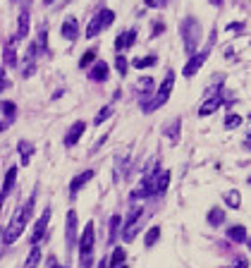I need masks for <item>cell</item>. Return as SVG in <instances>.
Instances as JSON below:
<instances>
[{
    "instance_id": "obj_15",
    "label": "cell",
    "mask_w": 251,
    "mask_h": 268,
    "mask_svg": "<svg viewBox=\"0 0 251 268\" xmlns=\"http://www.w3.org/2000/svg\"><path fill=\"white\" fill-rule=\"evenodd\" d=\"M15 180H17V168H10L8 173H5V182H3V190H0V201L5 204L10 197V192L15 187Z\"/></svg>"
},
{
    "instance_id": "obj_4",
    "label": "cell",
    "mask_w": 251,
    "mask_h": 268,
    "mask_svg": "<svg viewBox=\"0 0 251 268\" xmlns=\"http://www.w3.org/2000/svg\"><path fill=\"white\" fill-rule=\"evenodd\" d=\"M180 32H182V39H184V50H187V56H194L197 48H199V41H201V24H199L194 17H184Z\"/></svg>"
},
{
    "instance_id": "obj_3",
    "label": "cell",
    "mask_w": 251,
    "mask_h": 268,
    "mask_svg": "<svg viewBox=\"0 0 251 268\" xmlns=\"http://www.w3.org/2000/svg\"><path fill=\"white\" fill-rule=\"evenodd\" d=\"M173 87H175V72L170 70L168 74H165L163 84L158 87L156 94L151 96L149 101L142 103V111H144V113H153V111H158L160 105H165V103H168V98H170V94H173Z\"/></svg>"
},
{
    "instance_id": "obj_20",
    "label": "cell",
    "mask_w": 251,
    "mask_h": 268,
    "mask_svg": "<svg viewBox=\"0 0 251 268\" xmlns=\"http://www.w3.org/2000/svg\"><path fill=\"white\" fill-rule=\"evenodd\" d=\"M225 218H228V213L222 211V208H218V206H213L211 211H208V225L211 228H220L225 223Z\"/></svg>"
},
{
    "instance_id": "obj_44",
    "label": "cell",
    "mask_w": 251,
    "mask_h": 268,
    "mask_svg": "<svg viewBox=\"0 0 251 268\" xmlns=\"http://www.w3.org/2000/svg\"><path fill=\"white\" fill-rule=\"evenodd\" d=\"M8 125H10V122H0V132H3V129H8Z\"/></svg>"
},
{
    "instance_id": "obj_17",
    "label": "cell",
    "mask_w": 251,
    "mask_h": 268,
    "mask_svg": "<svg viewBox=\"0 0 251 268\" xmlns=\"http://www.w3.org/2000/svg\"><path fill=\"white\" fill-rule=\"evenodd\" d=\"M26 36H29V10H22V12H19V19H17L15 41H24Z\"/></svg>"
},
{
    "instance_id": "obj_24",
    "label": "cell",
    "mask_w": 251,
    "mask_h": 268,
    "mask_svg": "<svg viewBox=\"0 0 251 268\" xmlns=\"http://www.w3.org/2000/svg\"><path fill=\"white\" fill-rule=\"evenodd\" d=\"M228 237L232 242H237V245H242V242H246V228L244 225H232L228 230Z\"/></svg>"
},
{
    "instance_id": "obj_12",
    "label": "cell",
    "mask_w": 251,
    "mask_h": 268,
    "mask_svg": "<svg viewBox=\"0 0 251 268\" xmlns=\"http://www.w3.org/2000/svg\"><path fill=\"white\" fill-rule=\"evenodd\" d=\"M94 177H96V170H94V168H91V170H81L79 175H74V177H72V182H70V194H72V197H77L79 190H81L87 182L94 180Z\"/></svg>"
},
{
    "instance_id": "obj_11",
    "label": "cell",
    "mask_w": 251,
    "mask_h": 268,
    "mask_svg": "<svg viewBox=\"0 0 251 268\" xmlns=\"http://www.w3.org/2000/svg\"><path fill=\"white\" fill-rule=\"evenodd\" d=\"M222 103H225V98H222L220 94L208 96V98H206V101L199 105V115H201V118H206V115H213L215 111H220V108H222Z\"/></svg>"
},
{
    "instance_id": "obj_16",
    "label": "cell",
    "mask_w": 251,
    "mask_h": 268,
    "mask_svg": "<svg viewBox=\"0 0 251 268\" xmlns=\"http://www.w3.org/2000/svg\"><path fill=\"white\" fill-rule=\"evenodd\" d=\"M108 63H103V60H98V63L94 65V67H91V70H89V79H91V82H96V84H101V82H105V79H108Z\"/></svg>"
},
{
    "instance_id": "obj_21",
    "label": "cell",
    "mask_w": 251,
    "mask_h": 268,
    "mask_svg": "<svg viewBox=\"0 0 251 268\" xmlns=\"http://www.w3.org/2000/svg\"><path fill=\"white\" fill-rule=\"evenodd\" d=\"M180 129H182V120H180V118H175L170 125L165 127V134H168L170 144H177V142H180Z\"/></svg>"
},
{
    "instance_id": "obj_1",
    "label": "cell",
    "mask_w": 251,
    "mask_h": 268,
    "mask_svg": "<svg viewBox=\"0 0 251 268\" xmlns=\"http://www.w3.org/2000/svg\"><path fill=\"white\" fill-rule=\"evenodd\" d=\"M34 208H36V194H32V197L26 199V201H24V204L15 211V216H12V221H10L8 230H5V235H3V242H5V245H12L15 239H19V237H22V232L26 230L29 221H32Z\"/></svg>"
},
{
    "instance_id": "obj_10",
    "label": "cell",
    "mask_w": 251,
    "mask_h": 268,
    "mask_svg": "<svg viewBox=\"0 0 251 268\" xmlns=\"http://www.w3.org/2000/svg\"><path fill=\"white\" fill-rule=\"evenodd\" d=\"M60 36L65 41H77L79 39V19L77 17H65L63 26H60Z\"/></svg>"
},
{
    "instance_id": "obj_43",
    "label": "cell",
    "mask_w": 251,
    "mask_h": 268,
    "mask_svg": "<svg viewBox=\"0 0 251 268\" xmlns=\"http://www.w3.org/2000/svg\"><path fill=\"white\" fill-rule=\"evenodd\" d=\"M98 268H108V259H101V263H98Z\"/></svg>"
},
{
    "instance_id": "obj_2",
    "label": "cell",
    "mask_w": 251,
    "mask_h": 268,
    "mask_svg": "<svg viewBox=\"0 0 251 268\" xmlns=\"http://www.w3.org/2000/svg\"><path fill=\"white\" fill-rule=\"evenodd\" d=\"M94 247H96V225L89 221L79 235V263L81 268H94Z\"/></svg>"
},
{
    "instance_id": "obj_23",
    "label": "cell",
    "mask_w": 251,
    "mask_h": 268,
    "mask_svg": "<svg viewBox=\"0 0 251 268\" xmlns=\"http://www.w3.org/2000/svg\"><path fill=\"white\" fill-rule=\"evenodd\" d=\"M41 259H43V252H41L39 247L34 245V249L29 252V256H26V261H24L22 268H39L41 266Z\"/></svg>"
},
{
    "instance_id": "obj_49",
    "label": "cell",
    "mask_w": 251,
    "mask_h": 268,
    "mask_svg": "<svg viewBox=\"0 0 251 268\" xmlns=\"http://www.w3.org/2000/svg\"><path fill=\"white\" fill-rule=\"evenodd\" d=\"M249 184H251V175H249Z\"/></svg>"
},
{
    "instance_id": "obj_28",
    "label": "cell",
    "mask_w": 251,
    "mask_h": 268,
    "mask_svg": "<svg viewBox=\"0 0 251 268\" xmlns=\"http://www.w3.org/2000/svg\"><path fill=\"white\" fill-rule=\"evenodd\" d=\"M0 111L5 115V122H12L17 118V105L12 101H0Z\"/></svg>"
},
{
    "instance_id": "obj_38",
    "label": "cell",
    "mask_w": 251,
    "mask_h": 268,
    "mask_svg": "<svg viewBox=\"0 0 251 268\" xmlns=\"http://www.w3.org/2000/svg\"><path fill=\"white\" fill-rule=\"evenodd\" d=\"M10 89V79L5 77V70L0 67V91H8Z\"/></svg>"
},
{
    "instance_id": "obj_35",
    "label": "cell",
    "mask_w": 251,
    "mask_h": 268,
    "mask_svg": "<svg viewBox=\"0 0 251 268\" xmlns=\"http://www.w3.org/2000/svg\"><path fill=\"white\" fill-rule=\"evenodd\" d=\"M36 46H39V50H46L48 53V26L43 24L39 29V39H36Z\"/></svg>"
},
{
    "instance_id": "obj_33",
    "label": "cell",
    "mask_w": 251,
    "mask_h": 268,
    "mask_svg": "<svg viewBox=\"0 0 251 268\" xmlns=\"http://www.w3.org/2000/svg\"><path fill=\"white\" fill-rule=\"evenodd\" d=\"M115 70H118L120 77H127V70H129V63H127V58L122 56V53H118L115 56Z\"/></svg>"
},
{
    "instance_id": "obj_7",
    "label": "cell",
    "mask_w": 251,
    "mask_h": 268,
    "mask_svg": "<svg viewBox=\"0 0 251 268\" xmlns=\"http://www.w3.org/2000/svg\"><path fill=\"white\" fill-rule=\"evenodd\" d=\"M50 206L48 208H43V213H41V218L36 223H34V230H32V237H29V242L34 245H39L41 239H43V235H46V230H48V223H50Z\"/></svg>"
},
{
    "instance_id": "obj_8",
    "label": "cell",
    "mask_w": 251,
    "mask_h": 268,
    "mask_svg": "<svg viewBox=\"0 0 251 268\" xmlns=\"http://www.w3.org/2000/svg\"><path fill=\"white\" fill-rule=\"evenodd\" d=\"M65 245L67 252L72 254V247L79 245V223H77V211L67 213V232H65Z\"/></svg>"
},
{
    "instance_id": "obj_19",
    "label": "cell",
    "mask_w": 251,
    "mask_h": 268,
    "mask_svg": "<svg viewBox=\"0 0 251 268\" xmlns=\"http://www.w3.org/2000/svg\"><path fill=\"white\" fill-rule=\"evenodd\" d=\"M17 151H19V158H22V166H29L32 163V156H34V144L26 142V139H22V142L17 144Z\"/></svg>"
},
{
    "instance_id": "obj_46",
    "label": "cell",
    "mask_w": 251,
    "mask_h": 268,
    "mask_svg": "<svg viewBox=\"0 0 251 268\" xmlns=\"http://www.w3.org/2000/svg\"><path fill=\"white\" fill-rule=\"evenodd\" d=\"M246 247H249V249H251V237H246Z\"/></svg>"
},
{
    "instance_id": "obj_42",
    "label": "cell",
    "mask_w": 251,
    "mask_h": 268,
    "mask_svg": "<svg viewBox=\"0 0 251 268\" xmlns=\"http://www.w3.org/2000/svg\"><path fill=\"white\" fill-rule=\"evenodd\" d=\"M242 29H244L242 22H235V24H230V26H228V32H242Z\"/></svg>"
},
{
    "instance_id": "obj_26",
    "label": "cell",
    "mask_w": 251,
    "mask_h": 268,
    "mask_svg": "<svg viewBox=\"0 0 251 268\" xmlns=\"http://www.w3.org/2000/svg\"><path fill=\"white\" fill-rule=\"evenodd\" d=\"M153 65H158L156 56H144V58H134L132 60V67H136V70H146V67H153Z\"/></svg>"
},
{
    "instance_id": "obj_48",
    "label": "cell",
    "mask_w": 251,
    "mask_h": 268,
    "mask_svg": "<svg viewBox=\"0 0 251 268\" xmlns=\"http://www.w3.org/2000/svg\"><path fill=\"white\" fill-rule=\"evenodd\" d=\"M246 137H249V142H251V129H249V134H246Z\"/></svg>"
},
{
    "instance_id": "obj_5",
    "label": "cell",
    "mask_w": 251,
    "mask_h": 268,
    "mask_svg": "<svg viewBox=\"0 0 251 268\" xmlns=\"http://www.w3.org/2000/svg\"><path fill=\"white\" fill-rule=\"evenodd\" d=\"M113 22H115V12H113V10H108V8L98 10V12L91 17V22H89V26H87V39H96V36L105 32Z\"/></svg>"
},
{
    "instance_id": "obj_22",
    "label": "cell",
    "mask_w": 251,
    "mask_h": 268,
    "mask_svg": "<svg viewBox=\"0 0 251 268\" xmlns=\"http://www.w3.org/2000/svg\"><path fill=\"white\" fill-rule=\"evenodd\" d=\"M3 63L8 65V67H17V50H15V46H12V41L10 43H5V48H3Z\"/></svg>"
},
{
    "instance_id": "obj_36",
    "label": "cell",
    "mask_w": 251,
    "mask_h": 268,
    "mask_svg": "<svg viewBox=\"0 0 251 268\" xmlns=\"http://www.w3.org/2000/svg\"><path fill=\"white\" fill-rule=\"evenodd\" d=\"M110 115H113V105H103L98 111V115L94 118V125H103L105 120H110Z\"/></svg>"
},
{
    "instance_id": "obj_31",
    "label": "cell",
    "mask_w": 251,
    "mask_h": 268,
    "mask_svg": "<svg viewBox=\"0 0 251 268\" xmlns=\"http://www.w3.org/2000/svg\"><path fill=\"white\" fill-rule=\"evenodd\" d=\"M120 223H122V218H120V216H113V218H110V223H108V245L115 239V237H118Z\"/></svg>"
},
{
    "instance_id": "obj_9",
    "label": "cell",
    "mask_w": 251,
    "mask_h": 268,
    "mask_svg": "<svg viewBox=\"0 0 251 268\" xmlns=\"http://www.w3.org/2000/svg\"><path fill=\"white\" fill-rule=\"evenodd\" d=\"M84 132H87V122H84V120H77V122H74V125L67 129V134H65V146H67V149L77 146Z\"/></svg>"
},
{
    "instance_id": "obj_6",
    "label": "cell",
    "mask_w": 251,
    "mask_h": 268,
    "mask_svg": "<svg viewBox=\"0 0 251 268\" xmlns=\"http://www.w3.org/2000/svg\"><path fill=\"white\" fill-rule=\"evenodd\" d=\"M213 39H215V29H213V34H211V41L206 43V48L204 50H199V53H194V56H189V60H187V65L182 67V74L187 79H191L194 74H197L201 67H204V63L208 60V56H211V48H213Z\"/></svg>"
},
{
    "instance_id": "obj_13",
    "label": "cell",
    "mask_w": 251,
    "mask_h": 268,
    "mask_svg": "<svg viewBox=\"0 0 251 268\" xmlns=\"http://www.w3.org/2000/svg\"><path fill=\"white\" fill-rule=\"evenodd\" d=\"M134 43H136V29L122 32L118 39H115V50H118V53H122V50H127V48H132Z\"/></svg>"
},
{
    "instance_id": "obj_39",
    "label": "cell",
    "mask_w": 251,
    "mask_h": 268,
    "mask_svg": "<svg viewBox=\"0 0 251 268\" xmlns=\"http://www.w3.org/2000/svg\"><path fill=\"white\" fill-rule=\"evenodd\" d=\"M232 268H249V259H244V256H237Z\"/></svg>"
},
{
    "instance_id": "obj_18",
    "label": "cell",
    "mask_w": 251,
    "mask_h": 268,
    "mask_svg": "<svg viewBox=\"0 0 251 268\" xmlns=\"http://www.w3.org/2000/svg\"><path fill=\"white\" fill-rule=\"evenodd\" d=\"M168 187H170V170H160L156 175V190H153V194L163 197L165 192H168Z\"/></svg>"
},
{
    "instance_id": "obj_25",
    "label": "cell",
    "mask_w": 251,
    "mask_h": 268,
    "mask_svg": "<svg viewBox=\"0 0 251 268\" xmlns=\"http://www.w3.org/2000/svg\"><path fill=\"white\" fill-rule=\"evenodd\" d=\"M125 259H127V252L122 249V247H115V249H113V256H110V261H108V268L122 266V263H125Z\"/></svg>"
},
{
    "instance_id": "obj_47",
    "label": "cell",
    "mask_w": 251,
    "mask_h": 268,
    "mask_svg": "<svg viewBox=\"0 0 251 268\" xmlns=\"http://www.w3.org/2000/svg\"><path fill=\"white\" fill-rule=\"evenodd\" d=\"M211 3H213V5H220V3H222V0H211Z\"/></svg>"
},
{
    "instance_id": "obj_40",
    "label": "cell",
    "mask_w": 251,
    "mask_h": 268,
    "mask_svg": "<svg viewBox=\"0 0 251 268\" xmlns=\"http://www.w3.org/2000/svg\"><path fill=\"white\" fill-rule=\"evenodd\" d=\"M48 268H70V266H60V263H58V256L50 254V256H48Z\"/></svg>"
},
{
    "instance_id": "obj_41",
    "label": "cell",
    "mask_w": 251,
    "mask_h": 268,
    "mask_svg": "<svg viewBox=\"0 0 251 268\" xmlns=\"http://www.w3.org/2000/svg\"><path fill=\"white\" fill-rule=\"evenodd\" d=\"M163 29H165L163 22H156V24H153V39H156L158 34H163Z\"/></svg>"
},
{
    "instance_id": "obj_14",
    "label": "cell",
    "mask_w": 251,
    "mask_h": 268,
    "mask_svg": "<svg viewBox=\"0 0 251 268\" xmlns=\"http://www.w3.org/2000/svg\"><path fill=\"white\" fill-rule=\"evenodd\" d=\"M153 89H156V82H153V77H139L136 79V84H134V91L142 96V98H146V96H153Z\"/></svg>"
},
{
    "instance_id": "obj_32",
    "label": "cell",
    "mask_w": 251,
    "mask_h": 268,
    "mask_svg": "<svg viewBox=\"0 0 251 268\" xmlns=\"http://www.w3.org/2000/svg\"><path fill=\"white\" fill-rule=\"evenodd\" d=\"M96 63V48H89L84 56L79 58V70H87L89 65H94Z\"/></svg>"
},
{
    "instance_id": "obj_45",
    "label": "cell",
    "mask_w": 251,
    "mask_h": 268,
    "mask_svg": "<svg viewBox=\"0 0 251 268\" xmlns=\"http://www.w3.org/2000/svg\"><path fill=\"white\" fill-rule=\"evenodd\" d=\"M55 0H43V5H53Z\"/></svg>"
},
{
    "instance_id": "obj_34",
    "label": "cell",
    "mask_w": 251,
    "mask_h": 268,
    "mask_svg": "<svg viewBox=\"0 0 251 268\" xmlns=\"http://www.w3.org/2000/svg\"><path fill=\"white\" fill-rule=\"evenodd\" d=\"M239 125H242V115H239V113H228V118H225V129H237Z\"/></svg>"
},
{
    "instance_id": "obj_27",
    "label": "cell",
    "mask_w": 251,
    "mask_h": 268,
    "mask_svg": "<svg viewBox=\"0 0 251 268\" xmlns=\"http://www.w3.org/2000/svg\"><path fill=\"white\" fill-rule=\"evenodd\" d=\"M222 199H225V206H230V208H239V206H242V194H239L237 190L225 192Z\"/></svg>"
},
{
    "instance_id": "obj_37",
    "label": "cell",
    "mask_w": 251,
    "mask_h": 268,
    "mask_svg": "<svg viewBox=\"0 0 251 268\" xmlns=\"http://www.w3.org/2000/svg\"><path fill=\"white\" fill-rule=\"evenodd\" d=\"M168 3H170V0H144V5L151 10H163Z\"/></svg>"
},
{
    "instance_id": "obj_30",
    "label": "cell",
    "mask_w": 251,
    "mask_h": 268,
    "mask_svg": "<svg viewBox=\"0 0 251 268\" xmlns=\"http://www.w3.org/2000/svg\"><path fill=\"white\" fill-rule=\"evenodd\" d=\"M160 239V225H153V228L146 230V235H144V245L146 247H153Z\"/></svg>"
},
{
    "instance_id": "obj_29",
    "label": "cell",
    "mask_w": 251,
    "mask_h": 268,
    "mask_svg": "<svg viewBox=\"0 0 251 268\" xmlns=\"http://www.w3.org/2000/svg\"><path fill=\"white\" fill-rule=\"evenodd\" d=\"M142 216H144L142 206H132L129 213H127V218H125V228H129V225H134V223H139L142 221Z\"/></svg>"
}]
</instances>
